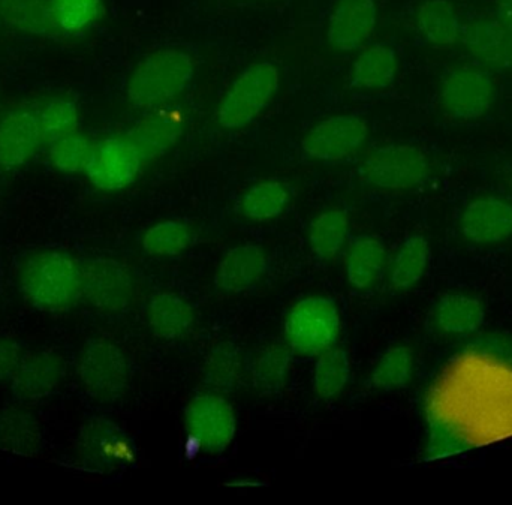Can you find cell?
I'll return each instance as SVG.
<instances>
[{"instance_id":"cell-1","label":"cell","mask_w":512,"mask_h":505,"mask_svg":"<svg viewBox=\"0 0 512 505\" xmlns=\"http://www.w3.org/2000/svg\"><path fill=\"white\" fill-rule=\"evenodd\" d=\"M18 287L32 308L66 312L83 297V266L66 252H36L21 266Z\"/></svg>"},{"instance_id":"cell-2","label":"cell","mask_w":512,"mask_h":505,"mask_svg":"<svg viewBox=\"0 0 512 505\" xmlns=\"http://www.w3.org/2000/svg\"><path fill=\"white\" fill-rule=\"evenodd\" d=\"M194 75V57L188 51L162 48L135 66L126 86V95L138 110H158L182 95Z\"/></svg>"},{"instance_id":"cell-3","label":"cell","mask_w":512,"mask_h":505,"mask_svg":"<svg viewBox=\"0 0 512 505\" xmlns=\"http://www.w3.org/2000/svg\"><path fill=\"white\" fill-rule=\"evenodd\" d=\"M279 86L280 72L274 63H252L237 75L225 93L216 120L224 129L245 128L270 104Z\"/></svg>"},{"instance_id":"cell-4","label":"cell","mask_w":512,"mask_h":505,"mask_svg":"<svg viewBox=\"0 0 512 505\" xmlns=\"http://www.w3.org/2000/svg\"><path fill=\"white\" fill-rule=\"evenodd\" d=\"M340 330L337 306L327 297H306L292 306L285 321V341L291 353L319 356L333 348Z\"/></svg>"},{"instance_id":"cell-5","label":"cell","mask_w":512,"mask_h":505,"mask_svg":"<svg viewBox=\"0 0 512 505\" xmlns=\"http://www.w3.org/2000/svg\"><path fill=\"white\" fill-rule=\"evenodd\" d=\"M426 153L411 144H390L370 152L358 168L361 180L384 191H408L426 182Z\"/></svg>"},{"instance_id":"cell-6","label":"cell","mask_w":512,"mask_h":505,"mask_svg":"<svg viewBox=\"0 0 512 505\" xmlns=\"http://www.w3.org/2000/svg\"><path fill=\"white\" fill-rule=\"evenodd\" d=\"M77 374L86 392L95 398H119L129 383L128 359L111 339H92L81 351Z\"/></svg>"},{"instance_id":"cell-7","label":"cell","mask_w":512,"mask_h":505,"mask_svg":"<svg viewBox=\"0 0 512 505\" xmlns=\"http://www.w3.org/2000/svg\"><path fill=\"white\" fill-rule=\"evenodd\" d=\"M439 98L442 110L454 120L481 119L495 102V81L480 66H459L445 75Z\"/></svg>"},{"instance_id":"cell-8","label":"cell","mask_w":512,"mask_h":505,"mask_svg":"<svg viewBox=\"0 0 512 505\" xmlns=\"http://www.w3.org/2000/svg\"><path fill=\"white\" fill-rule=\"evenodd\" d=\"M143 164V155L131 138L110 137L93 144L84 173L101 191H122L138 179Z\"/></svg>"},{"instance_id":"cell-9","label":"cell","mask_w":512,"mask_h":505,"mask_svg":"<svg viewBox=\"0 0 512 505\" xmlns=\"http://www.w3.org/2000/svg\"><path fill=\"white\" fill-rule=\"evenodd\" d=\"M192 444L209 453H222L236 437V414L227 399L213 393L197 396L185 410Z\"/></svg>"},{"instance_id":"cell-10","label":"cell","mask_w":512,"mask_h":505,"mask_svg":"<svg viewBox=\"0 0 512 505\" xmlns=\"http://www.w3.org/2000/svg\"><path fill=\"white\" fill-rule=\"evenodd\" d=\"M367 138L369 125L363 117L340 114L313 126L301 140V149L315 161L337 162L355 155Z\"/></svg>"},{"instance_id":"cell-11","label":"cell","mask_w":512,"mask_h":505,"mask_svg":"<svg viewBox=\"0 0 512 505\" xmlns=\"http://www.w3.org/2000/svg\"><path fill=\"white\" fill-rule=\"evenodd\" d=\"M83 297L98 311H123L134 297L132 275L117 261H90L83 266Z\"/></svg>"},{"instance_id":"cell-12","label":"cell","mask_w":512,"mask_h":505,"mask_svg":"<svg viewBox=\"0 0 512 505\" xmlns=\"http://www.w3.org/2000/svg\"><path fill=\"white\" fill-rule=\"evenodd\" d=\"M65 378V360L53 350L24 354L11 378L12 393L18 401L36 402L53 395Z\"/></svg>"},{"instance_id":"cell-13","label":"cell","mask_w":512,"mask_h":505,"mask_svg":"<svg viewBox=\"0 0 512 505\" xmlns=\"http://www.w3.org/2000/svg\"><path fill=\"white\" fill-rule=\"evenodd\" d=\"M376 23L375 0H337L328 17V42L339 51L358 50L372 38Z\"/></svg>"},{"instance_id":"cell-14","label":"cell","mask_w":512,"mask_h":505,"mask_svg":"<svg viewBox=\"0 0 512 505\" xmlns=\"http://www.w3.org/2000/svg\"><path fill=\"white\" fill-rule=\"evenodd\" d=\"M460 39L469 54L484 68L511 71L512 33L498 18H472L463 26Z\"/></svg>"},{"instance_id":"cell-15","label":"cell","mask_w":512,"mask_h":505,"mask_svg":"<svg viewBox=\"0 0 512 505\" xmlns=\"http://www.w3.org/2000/svg\"><path fill=\"white\" fill-rule=\"evenodd\" d=\"M463 236L478 245H496L512 237V204L499 197L471 201L460 216Z\"/></svg>"},{"instance_id":"cell-16","label":"cell","mask_w":512,"mask_h":505,"mask_svg":"<svg viewBox=\"0 0 512 505\" xmlns=\"http://www.w3.org/2000/svg\"><path fill=\"white\" fill-rule=\"evenodd\" d=\"M38 114L30 108H14L0 119V167L26 164L42 143Z\"/></svg>"},{"instance_id":"cell-17","label":"cell","mask_w":512,"mask_h":505,"mask_svg":"<svg viewBox=\"0 0 512 505\" xmlns=\"http://www.w3.org/2000/svg\"><path fill=\"white\" fill-rule=\"evenodd\" d=\"M268 270V257L261 246L242 245L225 254L216 270V287L227 294H240L259 284Z\"/></svg>"},{"instance_id":"cell-18","label":"cell","mask_w":512,"mask_h":505,"mask_svg":"<svg viewBox=\"0 0 512 505\" xmlns=\"http://www.w3.org/2000/svg\"><path fill=\"white\" fill-rule=\"evenodd\" d=\"M388 251L375 236H355L346 251L345 273L351 287L367 291L375 288L388 270Z\"/></svg>"},{"instance_id":"cell-19","label":"cell","mask_w":512,"mask_h":505,"mask_svg":"<svg viewBox=\"0 0 512 505\" xmlns=\"http://www.w3.org/2000/svg\"><path fill=\"white\" fill-rule=\"evenodd\" d=\"M486 309L477 297L451 294L442 297L433 311V324L444 335L468 336L483 327Z\"/></svg>"},{"instance_id":"cell-20","label":"cell","mask_w":512,"mask_h":505,"mask_svg":"<svg viewBox=\"0 0 512 505\" xmlns=\"http://www.w3.org/2000/svg\"><path fill=\"white\" fill-rule=\"evenodd\" d=\"M147 321L153 335L167 341L185 338L195 324L194 308L174 293H159L150 300Z\"/></svg>"},{"instance_id":"cell-21","label":"cell","mask_w":512,"mask_h":505,"mask_svg":"<svg viewBox=\"0 0 512 505\" xmlns=\"http://www.w3.org/2000/svg\"><path fill=\"white\" fill-rule=\"evenodd\" d=\"M417 27L427 44L439 50L453 48L462 38L463 24L447 0H426L417 12Z\"/></svg>"},{"instance_id":"cell-22","label":"cell","mask_w":512,"mask_h":505,"mask_svg":"<svg viewBox=\"0 0 512 505\" xmlns=\"http://www.w3.org/2000/svg\"><path fill=\"white\" fill-rule=\"evenodd\" d=\"M397 66L399 60L390 45H369L354 60L351 69L352 86L361 90L385 89L396 78Z\"/></svg>"},{"instance_id":"cell-23","label":"cell","mask_w":512,"mask_h":505,"mask_svg":"<svg viewBox=\"0 0 512 505\" xmlns=\"http://www.w3.org/2000/svg\"><path fill=\"white\" fill-rule=\"evenodd\" d=\"M182 135L177 120L162 108L152 110L149 116L143 117L129 132L128 137L137 144L143 155L144 162L153 161L167 153Z\"/></svg>"},{"instance_id":"cell-24","label":"cell","mask_w":512,"mask_h":505,"mask_svg":"<svg viewBox=\"0 0 512 505\" xmlns=\"http://www.w3.org/2000/svg\"><path fill=\"white\" fill-rule=\"evenodd\" d=\"M430 263V245L421 234L406 237L393 260L388 264L390 284L396 290H408L414 287L426 275Z\"/></svg>"},{"instance_id":"cell-25","label":"cell","mask_w":512,"mask_h":505,"mask_svg":"<svg viewBox=\"0 0 512 505\" xmlns=\"http://www.w3.org/2000/svg\"><path fill=\"white\" fill-rule=\"evenodd\" d=\"M41 440V429L35 416L20 408L0 413V449L14 455H32Z\"/></svg>"},{"instance_id":"cell-26","label":"cell","mask_w":512,"mask_h":505,"mask_svg":"<svg viewBox=\"0 0 512 505\" xmlns=\"http://www.w3.org/2000/svg\"><path fill=\"white\" fill-rule=\"evenodd\" d=\"M348 236V215L339 209L325 210L310 225V249L319 260H333L345 248Z\"/></svg>"},{"instance_id":"cell-27","label":"cell","mask_w":512,"mask_h":505,"mask_svg":"<svg viewBox=\"0 0 512 505\" xmlns=\"http://www.w3.org/2000/svg\"><path fill=\"white\" fill-rule=\"evenodd\" d=\"M291 191L279 180H265L252 186L242 198V213L254 222H267L285 212Z\"/></svg>"},{"instance_id":"cell-28","label":"cell","mask_w":512,"mask_h":505,"mask_svg":"<svg viewBox=\"0 0 512 505\" xmlns=\"http://www.w3.org/2000/svg\"><path fill=\"white\" fill-rule=\"evenodd\" d=\"M351 378V359L342 348L319 354L313 369V390L322 399H333L345 390Z\"/></svg>"},{"instance_id":"cell-29","label":"cell","mask_w":512,"mask_h":505,"mask_svg":"<svg viewBox=\"0 0 512 505\" xmlns=\"http://www.w3.org/2000/svg\"><path fill=\"white\" fill-rule=\"evenodd\" d=\"M291 369V350L288 345L270 344L256 353L251 363L252 383L261 392L271 393L285 384Z\"/></svg>"},{"instance_id":"cell-30","label":"cell","mask_w":512,"mask_h":505,"mask_svg":"<svg viewBox=\"0 0 512 505\" xmlns=\"http://www.w3.org/2000/svg\"><path fill=\"white\" fill-rule=\"evenodd\" d=\"M0 15L9 26L32 35L56 30L48 0H0Z\"/></svg>"},{"instance_id":"cell-31","label":"cell","mask_w":512,"mask_h":505,"mask_svg":"<svg viewBox=\"0 0 512 505\" xmlns=\"http://www.w3.org/2000/svg\"><path fill=\"white\" fill-rule=\"evenodd\" d=\"M195 231L188 222L170 219L153 225L143 237L144 251L153 257H176L194 243Z\"/></svg>"},{"instance_id":"cell-32","label":"cell","mask_w":512,"mask_h":505,"mask_svg":"<svg viewBox=\"0 0 512 505\" xmlns=\"http://www.w3.org/2000/svg\"><path fill=\"white\" fill-rule=\"evenodd\" d=\"M412 374H414V353L408 347L397 345L382 354L373 368L370 383L375 389L390 392V390L408 386Z\"/></svg>"},{"instance_id":"cell-33","label":"cell","mask_w":512,"mask_h":505,"mask_svg":"<svg viewBox=\"0 0 512 505\" xmlns=\"http://www.w3.org/2000/svg\"><path fill=\"white\" fill-rule=\"evenodd\" d=\"M48 144V159L57 171L75 174L86 170L93 150V143L86 135L72 132Z\"/></svg>"},{"instance_id":"cell-34","label":"cell","mask_w":512,"mask_h":505,"mask_svg":"<svg viewBox=\"0 0 512 505\" xmlns=\"http://www.w3.org/2000/svg\"><path fill=\"white\" fill-rule=\"evenodd\" d=\"M42 140L50 141L78 131L80 113L75 102L69 98H53L38 111Z\"/></svg>"},{"instance_id":"cell-35","label":"cell","mask_w":512,"mask_h":505,"mask_svg":"<svg viewBox=\"0 0 512 505\" xmlns=\"http://www.w3.org/2000/svg\"><path fill=\"white\" fill-rule=\"evenodd\" d=\"M56 29L78 33L92 26L102 14V0H48Z\"/></svg>"},{"instance_id":"cell-36","label":"cell","mask_w":512,"mask_h":505,"mask_svg":"<svg viewBox=\"0 0 512 505\" xmlns=\"http://www.w3.org/2000/svg\"><path fill=\"white\" fill-rule=\"evenodd\" d=\"M242 374L239 351L231 344H222L207 357L206 378L218 390H233Z\"/></svg>"},{"instance_id":"cell-37","label":"cell","mask_w":512,"mask_h":505,"mask_svg":"<svg viewBox=\"0 0 512 505\" xmlns=\"http://www.w3.org/2000/svg\"><path fill=\"white\" fill-rule=\"evenodd\" d=\"M20 342L12 338H0V383L11 380L23 359Z\"/></svg>"},{"instance_id":"cell-38","label":"cell","mask_w":512,"mask_h":505,"mask_svg":"<svg viewBox=\"0 0 512 505\" xmlns=\"http://www.w3.org/2000/svg\"><path fill=\"white\" fill-rule=\"evenodd\" d=\"M496 18L512 33V0H496Z\"/></svg>"}]
</instances>
